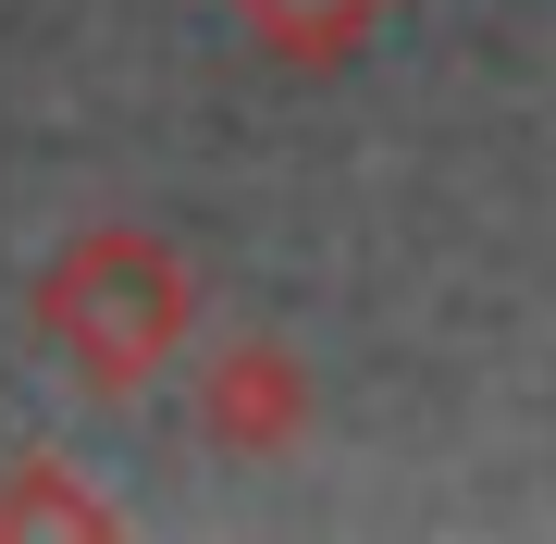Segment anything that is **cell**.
Masks as SVG:
<instances>
[{
  "label": "cell",
  "mask_w": 556,
  "mask_h": 544,
  "mask_svg": "<svg viewBox=\"0 0 556 544\" xmlns=\"http://www.w3.org/2000/svg\"><path fill=\"white\" fill-rule=\"evenodd\" d=\"M186 421H199V445L211 458H298L309 445V421H321V383H309V359L285 334H236V346H211L199 359V383H186Z\"/></svg>",
  "instance_id": "2"
},
{
  "label": "cell",
  "mask_w": 556,
  "mask_h": 544,
  "mask_svg": "<svg viewBox=\"0 0 556 544\" xmlns=\"http://www.w3.org/2000/svg\"><path fill=\"white\" fill-rule=\"evenodd\" d=\"M25 322L87 396H149L199 346V273L161 223H75L25 284Z\"/></svg>",
  "instance_id": "1"
},
{
  "label": "cell",
  "mask_w": 556,
  "mask_h": 544,
  "mask_svg": "<svg viewBox=\"0 0 556 544\" xmlns=\"http://www.w3.org/2000/svg\"><path fill=\"white\" fill-rule=\"evenodd\" d=\"M38 532H62V544H112L124 507H112L100 483H75V458L25 445V458L0 470V544H38Z\"/></svg>",
  "instance_id": "4"
},
{
  "label": "cell",
  "mask_w": 556,
  "mask_h": 544,
  "mask_svg": "<svg viewBox=\"0 0 556 544\" xmlns=\"http://www.w3.org/2000/svg\"><path fill=\"white\" fill-rule=\"evenodd\" d=\"M223 13L248 25V50L273 62V75H346V62L383 38L396 0H223Z\"/></svg>",
  "instance_id": "3"
}]
</instances>
